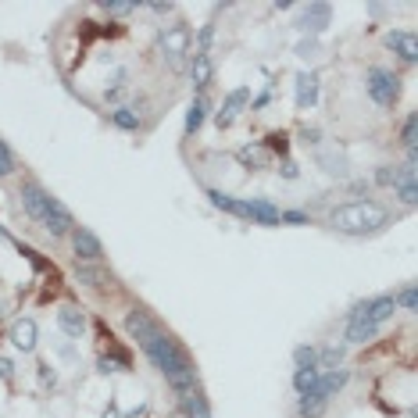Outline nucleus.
<instances>
[{"label":"nucleus","instance_id":"1","mask_svg":"<svg viewBox=\"0 0 418 418\" xmlns=\"http://www.w3.org/2000/svg\"><path fill=\"white\" fill-rule=\"evenodd\" d=\"M125 332L140 343V350L147 354L151 365L164 375V379H169V386L175 393H190L197 386V368L190 361V354L179 347V340L172 336L169 329H161L151 319V311L133 307L129 315H125Z\"/></svg>","mask_w":418,"mask_h":418},{"label":"nucleus","instance_id":"2","mask_svg":"<svg viewBox=\"0 0 418 418\" xmlns=\"http://www.w3.org/2000/svg\"><path fill=\"white\" fill-rule=\"evenodd\" d=\"M18 197H22V207H26V215L44 229V233L50 236H68L75 222H72V211L65 204H61L57 197H50L39 182H22V190H18Z\"/></svg>","mask_w":418,"mask_h":418},{"label":"nucleus","instance_id":"3","mask_svg":"<svg viewBox=\"0 0 418 418\" xmlns=\"http://www.w3.org/2000/svg\"><path fill=\"white\" fill-rule=\"evenodd\" d=\"M329 225L343 236H372L390 225V211L379 200H350L329 215Z\"/></svg>","mask_w":418,"mask_h":418},{"label":"nucleus","instance_id":"4","mask_svg":"<svg viewBox=\"0 0 418 418\" xmlns=\"http://www.w3.org/2000/svg\"><path fill=\"white\" fill-rule=\"evenodd\" d=\"M393 311H397L393 294H379V297L358 304L347 319V343H368L375 332L393 319Z\"/></svg>","mask_w":418,"mask_h":418},{"label":"nucleus","instance_id":"5","mask_svg":"<svg viewBox=\"0 0 418 418\" xmlns=\"http://www.w3.org/2000/svg\"><path fill=\"white\" fill-rule=\"evenodd\" d=\"M158 44H161V54L169 57L172 65H179V61L190 54V47H193V29L186 26V22H172V26L161 29Z\"/></svg>","mask_w":418,"mask_h":418},{"label":"nucleus","instance_id":"6","mask_svg":"<svg viewBox=\"0 0 418 418\" xmlns=\"http://www.w3.org/2000/svg\"><path fill=\"white\" fill-rule=\"evenodd\" d=\"M368 97L379 104V108H393L401 100V79L390 68H368Z\"/></svg>","mask_w":418,"mask_h":418},{"label":"nucleus","instance_id":"7","mask_svg":"<svg viewBox=\"0 0 418 418\" xmlns=\"http://www.w3.org/2000/svg\"><path fill=\"white\" fill-rule=\"evenodd\" d=\"M68 236H72V250H75L79 265H100V258H104V247H100V240H97V233H93V229H86V225H75Z\"/></svg>","mask_w":418,"mask_h":418},{"label":"nucleus","instance_id":"8","mask_svg":"<svg viewBox=\"0 0 418 418\" xmlns=\"http://www.w3.org/2000/svg\"><path fill=\"white\" fill-rule=\"evenodd\" d=\"M329 18H332V8L325 4V0H315V4H307V8H301V15H297V32H307V36H319V32H325V26H329Z\"/></svg>","mask_w":418,"mask_h":418},{"label":"nucleus","instance_id":"9","mask_svg":"<svg viewBox=\"0 0 418 418\" xmlns=\"http://www.w3.org/2000/svg\"><path fill=\"white\" fill-rule=\"evenodd\" d=\"M247 100H250V86H236L233 93H225L222 108L215 111V125H218V129H229V125L240 118V111H243Z\"/></svg>","mask_w":418,"mask_h":418},{"label":"nucleus","instance_id":"10","mask_svg":"<svg viewBox=\"0 0 418 418\" xmlns=\"http://www.w3.org/2000/svg\"><path fill=\"white\" fill-rule=\"evenodd\" d=\"M386 47L404 61V65H415L418 61V39L411 36V32H404V29H393V32H386Z\"/></svg>","mask_w":418,"mask_h":418},{"label":"nucleus","instance_id":"11","mask_svg":"<svg viewBox=\"0 0 418 418\" xmlns=\"http://www.w3.org/2000/svg\"><path fill=\"white\" fill-rule=\"evenodd\" d=\"M294 100H297L301 111H311V108L319 104V75H315V72H301V75H297Z\"/></svg>","mask_w":418,"mask_h":418},{"label":"nucleus","instance_id":"12","mask_svg":"<svg viewBox=\"0 0 418 418\" xmlns=\"http://www.w3.org/2000/svg\"><path fill=\"white\" fill-rule=\"evenodd\" d=\"M393 193L401 197V204H415L418 200V193H415V154L408 158V164L404 169H397V179H393Z\"/></svg>","mask_w":418,"mask_h":418},{"label":"nucleus","instance_id":"13","mask_svg":"<svg viewBox=\"0 0 418 418\" xmlns=\"http://www.w3.org/2000/svg\"><path fill=\"white\" fill-rule=\"evenodd\" d=\"M279 215L283 211L272 200H265V197L247 200V222H254V225H279Z\"/></svg>","mask_w":418,"mask_h":418},{"label":"nucleus","instance_id":"14","mask_svg":"<svg viewBox=\"0 0 418 418\" xmlns=\"http://www.w3.org/2000/svg\"><path fill=\"white\" fill-rule=\"evenodd\" d=\"M57 325H61V332H65V336H82V329H86V315H82V311L75 307V304H61L57 307Z\"/></svg>","mask_w":418,"mask_h":418},{"label":"nucleus","instance_id":"15","mask_svg":"<svg viewBox=\"0 0 418 418\" xmlns=\"http://www.w3.org/2000/svg\"><path fill=\"white\" fill-rule=\"evenodd\" d=\"M179 411H182V418H215L211 408H207V401H204V393L197 386L190 393H179Z\"/></svg>","mask_w":418,"mask_h":418},{"label":"nucleus","instance_id":"16","mask_svg":"<svg viewBox=\"0 0 418 418\" xmlns=\"http://www.w3.org/2000/svg\"><path fill=\"white\" fill-rule=\"evenodd\" d=\"M11 343L22 350V354H32L36 350V322L32 319H18L11 325Z\"/></svg>","mask_w":418,"mask_h":418},{"label":"nucleus","instance_id":"17","mask_svg":"<svg viewBox=\"0 0 418 418\" xmlns=\"http://www.w3.org/2000/svg\"><path fill=\"white\" fill-rule=\"evenodd\" d=\"M325 408H329V401L319 393V383L311 386L307 393H301V401H297V415H301V418H322Z\"/></svg>","mask_w":418,"mask_h":418},{"label":"nucleus","instance_id":"18","mask_svg":"<svg viewBox=\"0 0 418 418\" xmlns=\"http://www.w3.org/2000/svg\"><path fill=\"white\" fill-rule=\"evenodd\" d=\"M207 200H211L218 211H225V215H233V218H243V222H247V200L229 197V193H222V190H207Z\"/></svg>","mask_w":418,"mask_h":418},{"label":"nucleus","instance_id":"19","mask_svg":"<svg viewBox=\"0 0 418 418\" xmlns=\"http://www.w3.org/2000/svg\"><path fill=\"white\" fill-rule=\"evenodd\" d=\"M347 379H350V372H347V368H329L325 375H319V393L329 401L332 393H340V390L347 386Z\"/></svg>","mask_w":418,"mask_h":418},{"label":"nucleus","instance_id":"20","mask_svg":"<svg viewBox=\"0 0 418 418\" xmlns=\"http://www.w3.org/2000/svg\"><path fill=\"white\" fill-rule=\"evenodd\" d=\"M204 115H207V97L204 93H197L193 97V104H190V111H186V136H193V133H200V125H204Z\"/></svg>","mask_w":418,"mask_h":418},{"label":"nucleus","instance_id":"21","mask_svg":"<svg viewBox=\"0 0 418 418\" xmlns=\"http://www.w3.org/2000/svg\"><path fill=\"white\" fill-rule=\"evenodd\" d=\"M190 75H193V86L204 90L207 82H211V54H197L193 50V68H190Z\"/></svg>","mask_w":418,"mask_h":418},{"label":"nucleus","instance_id":"22","mask_svg":"<svg viewBox=\"0 0 418 418\" xmlns=\"http://www.w3.org/2000/svg\"><path fill=\"white\" fill-rule=\"evenodd\" d=\"M111 122L118 125V129H125V133H136L140 129V115L133 108H115L111 111Z\"/></svg>","mask_w":418,"mask_h":418},{"label":"nucleus","instance_id":"23","mask_svg":"<svg viewBox=\"0 0 418 418\" xmlns=\"http://www.w3.org/2000/svg\"><path fill=\"white\" fill-rule=\"evenodd\" d=\"M319 375H322L319 368H297V372H294V390H297V393H307L311 386L319 383Z\"/></svg>","mask_w":418,"mask_h":418},{"label":"nucleus","instance_id":"24","mask_svg":"<svg viewBox=\"0 0 418 418\" xmlns=\"http://www.w3.org/2000/svg\"><path fill=\"white\" fill-rule=\"evenodd\" d=\"M108 15H133V11H140L143 4H136V0H104L100 4Z\"/></svg>","mask_w":418,"mask_h":418},{"label":"nucleus","instance_id":"25","mask_svg":"<svg viewBox=\"0 0 418 418\" xmlns=\"http://www.w3.org/2000/svg\"><path fill=\"white\" fill-rule=\"evenodd\" d=\"M294 361H297V368H319V350L315 347H297Z\"/></svg>","mask_w":418,"mask_h":418},{"label":"nucleus","instance_id":"26","mask_svg":"<svg viewBox=\"0 0 418 418\" xmlns=\"http://www.w3.org/2000/svg\"><path fill=\"white\" fill-rule=\"evenodd\" d=\"M75 279H79V283H86V286H93V289L104 286V283H100V272L90 268V265H75Z\"/></svg>","mask_w":418,"mask_h":418},{"label":"nucleus","instance_id":"27","mask_svg":"<svg viewBox=\"0 0 418 418\" xmlns=\"http://www.w3.org/2000/svg\"><path fill=\"white\" fill-rule=\"evenodd\" d=\"M415 125H418V118L408 115V118H404V129H401V143L408 147V158L415 154Z\"/></svg>","mask_w":418,"mask_h":418},{"label":"nucleus","instance_id":"28","mask_svg":"<svg viewBox=\"0 0 418 418\" xmlns=\"http://www.w3.org/2000/svg\"><path fill=\"white\" fill-rule=\"evenodd\" d=\"M393 304L404 307V311H415V283H408L401 294H393Z\"/></svg>","mask_w":418,"mask_h":418},{"label":"nucleus","instance_id":"29","mask_svg":"<svg viewBox=\"0 0 418 418\" xmlns=\"http://www.w3.org/2000/svg\"><path fill=\"white\" fill-rule=\"evenodd\" d=\"M211 39H215V22H207L200 29V39H197V54H207L211 50Z\"/></svg>","mask_w":418,"mask_h":418},{"label":"nucleus","instance_id":"30","mask_svg":"<svg viewBox=\"0 0 418 418\" xmlns=\"http://www.w3.org/2000/svg\"><path fill=\"white\" fill-rule=\"evenodd\" d=\"M11 169H15V158L8 151V143L0 140V175H11Z\"/></svg>","mask_w":418,"mask_h":418},{"label":"nucleus","instance_id":"31","mask_svg":"<svg viewBox=\"0 0 418 418\" xmlns=\"http://www.w3.org/2000/svg\"><path fill=\"white\" fill-rule=\"evenodd\" d=\"M322 361H325V368H336V365L343 361V350H340V347H329V350L322 354Z\"/></svg>","mask_w":418,"mask_h":418},{"label":"nucleus","instance_id":"32","mask_svg":"<svg viewBox=\"0 0 418 418\" xmlns=\"http://www.w3.org/2000/svg\"><path fill=\"white\" fill-rule=\"evenodd\" d=\"M265 151H279V154H283V151H286V136H283V133H272V136L265 140Z\"/></svg>","mask_w":418,"mask_h":418},{"label":"nucleus","instance_id":"33","mask_svg":"<svg viewBox=\"0 0 418 418\" xmlns=\"http://www.w3.org/2000/svg\"><path fill=\"white\" fill-rule=\"evenodd\" d=\"M393 179H397V169H390V164H383V169L375 172V182L379 186H393Z\"/></svg>","mask_w":418,"mask_h":418},{"label":"nucleus","instance_id":"34","mask_svg":"<svg viewBox=\"0 0 418 418\" xmlns=\"http://www.w3.org/2000/svg\"><path fill=\"white\" fill-rule=\"evenodd\" d=\"M315 50H319V44H315V39H301V44H297V54L307 61V57H315Z\"/></svg>","mask_w":418,"mask_h":418},{"label":"nucleus","instance_id":"35","mask_svg":"<svg viewBox=\"0 0 418 418\" xmlns=\"http://www.w3.org/2000/svg\"><path fill=\"white\" fill-rule=\"evenodd\" d=\"M279 222H289V225H307V215L304 211H283Z\"/></svg>","mask_w":418,"mask_h":418},{"label":"nucleus","instance_id":"36","mask_svg":"<svg viewBox=\"0 0 418 418\" xmlns=\"http://www.w3.org/2000/svg\"><path fill=\"white\" fill-rule=\"evenodd\" d=\"M11 375H15L11 361H8V358H0V379H11Z\"/></svg>","mask_w":418,"mask_h":418},{"label":"nucleus","instance_id":"37","mask_svg":"<svg viewBox=\"0 0 418 418\" xmlns=\"http://www.w3.org/2000/svg\"><path fill=\"white\" fill-rule=\"evenodd\" d=\"M39 379L54 386V368H50V365H39Z\"/></svg>","mask_w":418,"mask_h":418},{"label":"nucleus","instance_id":"38","mask_svg":"<svg viewBox=\"0 0 418 418\" xmlns=\"http://www.w3.org/2000/svg\"><path fill=\"white\" fill-rule=\"evenodd\" d=\"M283 175L286 179H297V164L294 161H283Z\"/></svg>","mask_w":418,"mask_h":418},{"label":"nucleus","instance_id":"39","mask_svg":"<svg viewBox=\"0 0 418 418\" xmlns=\"http://www.w3.org/2000/svg\"><path fill=\"white\" fill-rule=\"evenodd\" d=\"M147 8H151V11H154V15H169V11H172V8H175V4H147Z\"/></svg>","mask_w":418,"mask_h":418},{"label":"nucleus","instance_id":"40","mask_svg":"<svg viewBox=\"0 0 418 418\" xmlns=\"http://www.w3.org/2000/svg\"><path fill=\"white\" fill-rule=\"evenodd\" d=\"M304 143H319V129H304Z\"/></svg>","mask_w":418,"mask_h":418}]
</instances>
